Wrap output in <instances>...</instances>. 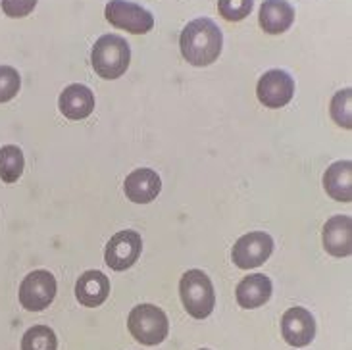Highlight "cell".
<instances>
[{
    "instance_id": "ac0fdd59",
    "label": "cell",
    "mask_w": 352,
    "mask_h": 350,
    "mask_svg": "<svg viewBox=\"0 0 352 350\" xmlns=\"http://www.w3.org/2000/svg\"><path fill=\"white\" fill-rule=\"evenodd\" d=\"M25 158L16 144H6L0 149V179L4 183H16L23 173Z\"/></svg>"
},
{
    "instance_id": "ffe728a7",
    "label": "cell",
    "mask_w": 352,
    "mask_h": 350,
    "mask_svg": "<svg viewBox=\"0 0 352 350\" xmlns=\"http://www.w3.org/2000/svg\"><path fill=\"white\" fill-rule=\"evenodd\" d=\"M351 102H352V91L351 89H344V91H339L337 95L333 96L331 100V106H329V112H331V118L337 125H341L343 129H351Z\"/></svg>"
},
{
    "instance_id": "7a4b0ae2",
    "label": "cell",
    "mask_w": 352,
    "mask_h": 350,
    "mask_svg": "<svg viewBox=\"0 0 352 350\" xmlns=\"http://www.w3.org/2000/svg\"><path fill=\"white\" fill-rule=\"evenodd\" d=\"M131 62V48L120 35H102L91 52V64L96 76L102 79H118L127 72Z\"/></svg>"
},
{
    "instance_id": "3957f363",
    "label": "cell",
    "mask_w": 352,
    "mask_h": 350,
    "mask_svg": "<svg viewBox=\"0 0 352 350\" xmlns=\"http://www.w3.org/2000/svg\"><path fill=\"white\" fill-rule=\"evenodd\" d=\"M179 296L187 314L195 320L208 318L216 304L214 285L208 275L200 270H189L183 274L179 281Z\"/></svg>"
},
{
    "instance_id": "30bf717a",
    "label": "cell",
    "mask_w": 352,
    "mask_h": 350,
    "mask_svg": "<svg viewBox=\"0 0 352 350\" xmlns=\"http://www.w3.org/2000/svg\"><path fill=\"white\" fill-rule=\"evenodd\" d=\"M281 335L291 347H308L316 337V322L306 308H289L281 318Z\"/></svg>"
},
{
    "instance_id": "5bb4252c",
    "label": "cell",
    "mask_w": 352,
    "mask_h": 350,
    "mask_svg": "<svg viewBox=\"0 0 352 350\" xmlns=\"http://www.w3.org/2000/svg\"><path fill=\"white\" fill-rule=\"evenodd\" d=\"M108 294H110V281L98 270H89L77 279L76 298L77 303L83 304L87 308H96V306L104 304Z\"/></svg>"
},
{
    "instance_id": "8992f818",
    "label": "cell",
    "mask_w": 352,
    "mask_h": 350,
    "mask_svg": "<svg viewBox=\"0 0 352 350\" xmlns=\"http://www.w3.org/2000/svg\"><path fill=\"white\" fill-rule=\"evenodd\" d=\"M19 304L29 312L48 308L56 296V279L47 270H35L19 285Z\"/></svg>"
},
{
    "instance_id": "4fadbf2b",
    "label": "cell",
    "mask_w": 352,
    "mask_h": 350,
    "mask_svg": "<svg viewBox=\"0 0 352 350\" xmlns=\"http://www.w3.org/2000/svg\"><path fill=\"white\" fill-rule=\"evenodd\" d=\"M295 21V8L287 0H264L258 12V23L267 35H281Z\"/></svg>"
},
{
    "instance_id": "e0dca14e",
    "label": "cell",
    "mask_w": 352,
    "mask_h": 350,
    "mask_svg": "<svg viewBox=\"0 0 352 350\" xmlns=\"http://www.w3.org/2000/svg\"><path fill=\"white\" fill-rule=\"evenodd\" d=\"M270 296H272V281L266 275H248L237 285V303L241 308L247 310L260 308L270 300Z\"/></svg>"
},
{
    "instance_id": "9a60e30c",
    "label": "cell",
    "mask_w": 352,
    "mask_h": 350,
    "mask_svg": "<svg viewBox=\"0 0 352 350\" xmlns=\"http://www.w3.org/2000/svg\"><path fill=\"white\" fill-rule=\"evenodd\" d=\"M324 246L331 256L344 258L352 252V221L349 216H335L324 226Z\"/></svg>"
},
{
    "instance_id": "cb8c5ba5",
    "label": "cell",
    "mask_w": 352,
    "mask_h": 350,
    "mask_svg": "<svg viewBox=\"0 0 352 350\" xmlns=\"http://www.w3.org/2000/svg\"><path fill=\"white\" fill-rule=\"evenodd\" d=\"M200 350H208V349H200Z\"/></svg>"
},
{
    "instance_id": "603a6c76",
    "label": "cell",
    "mask_w": 352,
    "mask_h": 350,
    "mask_svg": "<svg viewBox=\"0 0 352 350\" xmlns=\"http://www.w3.org/2000/svg\"><path fill=\"white\" fill-rule=\"evenodd\" d=\"M38 0H2V12L8 18H25L29 16Z\"/></svg>"
},
{
    "instance_id": "9c48e42d",
    "label": "cell",
    "mask_w": 352,
    "mask_h": 350,
    "mask_svg": "<svg viewBox=\"0 0 352 350\" xmlns=\"http://www.w3.org/2000/svg\"><path fill=\"white\" fill-rule=\"evenodd\" d=\"M295 95V81L283 69H272L260 77L256 85L258 100L266 108H283Z\"/></svg>"
},
{
    "instance_id": "7402d4cb",
    "label": "cell",
    "mask_w": 352,
    "mask_h": 350,
    "mask_svg": "<svg viewBox=\"0 0 352 350\" xmlns=\"http://www.w3.org/2000/svg\"><path fill=\"white\" fill-rule=\"evenodd\" d=\"M254 0H218L219 16L228 21H241L252 12Z\"/></svg>"
},
{
    "instance_id": "52a82bcc",
    "label": "cell",
    "mask_w": 352,
    "mask_h": 350,
    "mask_svg": "<svg viewBox=\"0 0 352 350\" xmlns=\"http://www.w3.org/2000/svg\"><path fill=\"white\" fill-rule=\"evenodd\" d=\"M274 252V239L267 235L266 231H252L239 239L231 258L241 270H252L266 262Z\"/></svg>"
},
{
    "instance_id": "d6986e66",
    "label": "cell",
    "mask_w": 352,
    "mask_h": 350,
    "mask_svg": "<svg viewBox=\"0 0 352 350\" xmlns=\"http://www.w3.org/2000/svg\"><path fill=\"white\" fill-rule=\"evenodd\" d=\"M58 339L47 325H35L25 331L21 339V350H56Z\"/></svg>"
},
{
    "instance_id": "5b68a950",
    "label": "cell",
    "mask_w": 352,
    "mask_h": 350,
    "mask_svg": "<svg viewBox=\"0 0 352 350\" xmlns=\"http://www.w3.org/2000/svg\"><path fill=\"white\" fill-rule=\"evenodd\" d=\"M104 18L114 28L124 29L131 35H144L154 28L153 14L127 0H110L104 8Z\"/></svg>"
},
{
    "instance_id": "44dd1931",
    "label": "cell",
    "mask_w": 352,
    "mask_h": 350,
    "mask_svg": "<svg viewBox=\"0 0 352 350\" xmlns=\"http://www.w3.org/2000/svg\"><path fill=\"white\" fill-rule=\"evenodd\" d=\"M21 77L12 66H0V105L10 102L19 93Z\"/></svg>"
},
{
    "instance_id": "277c9868",
    "label": "cell",
    "mask_w": 352,
    "mask_h": 350,
    "mask_svg": "<svg viewBox=\"0 0 352 350\" xmlns=\"http://www.w3.org/2000/svg\"><path fill=\"white\" fill-rule=\"evenodd\" d=\"M127 327L133 339L146 347H154L168 337L170 323L168 316L154 304H139L129 312L127 318Z\"/></svg>"
},
{
    "instance_id": "8fae6325",
    "label": "cell",
    "mask_w": 352,
    "mask_h": 350,
    "mask_svg": "<svg viewBox=\"0 0 352 350\" xmlns=\"http://www.w3.org/2000/svg\"><path fill=\"white\" fill-rule=\"evenodd\" d=\"M58 108L67 120L81 122V120H85V118L93 114L95 95H93V91L89 87L74 83V85L66 87L62 91V95L58 98Z\"/></svg>"
},
{
    "instance_id": "ba28073f",
    "label": "cell",
    "mask_w": 352,
    "mask_h": 350,
    "mask_svg": "<svg viewBox=\"0 0 352 350\" xmlns=\"http://www.w3.org/2000/svg\"><path fill=\"white\" fill-rule=\"evenodd\" d=\"M143 250V239L137 231H120L116 233L104 248V260L114 272H124L139 260Z\"/></svg>"
},
{
    "instance_id": "2e32d148",
    "label": "cell",
    "mask_w": 352,
    "mask_h": 350,
    "mask_svg": "<svg viewBox=\"0 0 352 350\" xmlns=\"http://www.w3.org/2000/svg\"><path fill=\"white\" fill-rule=\"evenodd\" d=\"M325 193L337 202H351L352 199V162L341 160L331 164L324 175Z\"/></svg>"
},
{
    "instance_id": "7c38bea8",
    "label": "cell",
    "mask_w": 352,
    "mask_h": 350,
    "mask_svg": "<svg viewBox=\"0 0 352 350\" xmlns=\"http://www.w3.org/2000/svg\"><path fill=\"white\" fill-rule=\"evenodd\" d=\"M125 195L127 199L135 202V204H148L153 202L162 189V181L158 177V173L148 168H139V170L131 171L127 175L124 183Z\"/></svg>"
},
{
    "instance_id": "6da1fadb",
    "label": "cell",
    "mask_w": 352,
    "mask_h": 350,
    "mask_svg": "<svg viewBox=\"0 0 352 350\" xmlns=\"http://www.w3.org/2000/svg\"><path fill=\"white\" fill-rule=\"evenodd\" d=\"M221 47L223 35L218 25L208 18L192 19L181 31V54L190 66L204 67L214 64L221 54Z\"/></svg>"
}]
</instances>
